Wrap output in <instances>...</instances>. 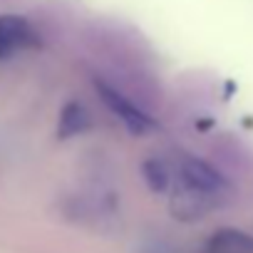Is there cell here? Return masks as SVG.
Instances as JSON below:
<instances>
[{
    "mask_svg": "<svg viewBox=\"0 0 253 253\" xmlns=\"http://www.w3.org/2000/svg\"><path fill=\"white\" fill-rule=\"evenodd\" d=\"M97 92H99L102 102L124 122V126L132 134H144V132H149L152 126H154L152 117L147 112H142L134 102H129V97H124L117 87H112L107 82H97Z\"/></svg>",
    "mask_w": 253,
    "mask_h": 253,
    "instance_id": "obj_1",
    "label": "cell"
},
{
    "mask_svg": "<svg viewBox=\"0 0 253 253\" xmlns=\"http://www.w3.org/2000/svg\"><path fill=\"white\" fill-rule=\"evenodd\" d=\"M179 179H181V184H184V189L189 194H199V196L218 194L226 186L223 176L213 167H209L206 162L194 159V157L181 159V164H179Z\"/></svg>",
    "mask_w": 253,
    "mask_h": 253,
    "instance_id": "obj_2",
    "label": "cell"
},
{
    "mask_svg": "<svg viewBox=\"0 0 253 253\" xmlns=\"http://www.w3.org/2000/svg\"><path fill=\"white\" fill-rule=\"evenodd\" d=\"M33 45H38V35L25 18L0 15V60H8L15 52Z\"/></svg>",
    "mask_w": 253,
    "mask_h": 253,
    "instance_id": "obj_3",
    "label": "cell"
},
{
    "mask_svg": "<svg viewBox=\"0 0 253 253\" xmlns=\"http://www.w3.org/2000/svg\"><path fill=\"white\" fill-rule=\"evenodd\" d=\"M209 253H253V241L238 231H221L211 238Z\"/></svg>",
    "mask_w": 253,
    "mask_h": 253,
    "instance_id": "obj_4",
    "label": "cell"
},
{
    "mask_svg": "<svg viewBox=\"0 0 253 253\" xmlns=\"http://www.w3.org/2000/svg\"><path fill=\"white\" fill-rule=\"evenodd\" d=\"M89 126V114L82 104H67L60 117V137H75Z\"/></svg>",
    "mask_w": 253,
    "mask_h": 253,
    "instance_id": "obj_5",
    "label": "cell"
},
{
    "mask_svg": "<svg viewBox=\"0 0 253 253\" xmlns=\"http://www.w3.org/2000/svg\"><path fill=\"white\" fill-rule=\"evenodd\" d=\"M142 171H144V179H147V184H149L152 191H167V186H169V181H171V174H169V169H167L164 162L149 159Z\"/></svg>",
    "mask_w": 253,
    "mask_h": 253,
    "instance_id": "obj_6",
    "label": "cell"
}]
</instances>
